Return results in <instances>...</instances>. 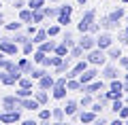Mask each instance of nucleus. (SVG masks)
I'll list each match as a JSON object with an SVG mask.
<instances>
[{"mask_svg":"<svg viewBox=\"0 0 128 125\" xmlns=\"http://www.w3.org/2000/svg\"><path fill=\"white\" fill-rule=\"evenodd\" d=\"M0 57H4V53H0Z\"/></svg>","mask_w":128,"mask_h":125,"instance_id":"57","label":"nucleus"},{"mask_svg":"<svg viewBox=\"0 0 128 125\" xmlns=\"http://www.w3.org/2000/svg\"><path fill=\"white\" fill-rule=\"evenodd\" d=\"M122 102H124V104H126V106H128V93H124V98H122Z\"/></svg>","mask_w":128,"mask_h":125,"instance_id":"51","label":"nucleus"},{"mask_svg":"<svg viewBox=\"0 0 128 125\" xmlns=\"http://www.w3.org/2000/svg\"><path fill=\"white\" fill-rule=\"evenodd\" d=\"M118 117H120L122 121H126V119H128V106H126V104H124V106L118 110Z\"/></svg>","mask_w":128,"mask_h":125,"instance_id":"46","label":"nucleus"},{"mask_svg":"<svg viewBox=\"0 0 128 125\" xmlns=\"http://www.w3.org/2000/svg\"><path fill=\"white\" fill-rule=\"evenodd\" d=\"M22 104V98H17V95H2L0 98V110H17V108H22L19 106Z\"/></svg>","mask_w":128,"mask_h":125,"instance_id":"4","label":"nucleus"},{"mask_svg":"<svg viewBox=\"0 0 128 125\" xmlns=\"http://www.w3.org/2000/svg\"><path fill=\"white\" fill-rule=\"evenodd\" d=\"M17 66H19V70H22L24 74H30L32 68H34V62L30 59V55H26V57H22V59L17 62Z\"/></svg>","mask_w":128,"mask_h":125,"instance_id":"14","label":"nucleus"},{"mask_svg":"<svg viewBox=\"0 0 128 125\" xmlns=\"http://www.w3.org/2000/svg\"><path fill=\"white\" fill-rule=\"evenodd\" d=\"M83 57L88 59V64H90V66H96V68H100L102 64H107V53H105L102 49H98V47L86 51V55H83Z\"/></svg>","mask_w":128,"mask_h":125,"instance_id":"1","label":"nucleus"},{"mask_svg":"<svg viewBox=\"0 0 128 125\" xmlns=\"http://www.w3.org/2000/svg\"><path fill=\"white\" fill-rule=\"evenodd\" d=\"M60 40H62V42H64L66 47H68V49H70L73 45H77V40H75L73 32H68V30H64V32H62V36H60Z\"/></svg>","mask_w":128,"mask_h":125,"instance_id":"22","label":"nucleus"},{"mask_svg":"<svg viewBox=\"0 0 128 125\" xmlns=\"http://www.w3.org/2000/svg\"><path fill=\"white\" fill-rule=\"evenodd\" d=\"M126 70H128V68H126Z\"/></svg>","mask_w":128,"mask_h":125,"instance_id":"61","label":"nucleus"},{"mask_svg":"<svg viewBox=\"0 0 128 125\" xmlns=\"http://www.w3.org/2000/svg\"><path fill=\"white\" fill-rule=\"evenodd\" d=\"M105 53H107V59H111V62H118L120 55H122V49H120V47H115V45H111L109 49H105Z\"/></svg>","mask_w":128,"mask_h":125,"instance_id":"18","label":"nucleus"},{"mask_svg":"<svg viewBox=\"0 0 128 125\" xmlns=\"http://www.w3.org/2000/svg\"><path fill=\"white\" fill-rule=\"evenodd\" d=\"M54 53H56V55H60V57H66V55H68V47H66V45L62 42V40H60L58 45H56Z\"/></svg>","mask_w":128,"mask_h":125,"instance_id":"33","label":"nucleus"},{"mask_svg":"<svg viewBox=\"0 0 128 125\" xmlns=\"http://www.w3.org/2000/svg\"><path fill=\"white\" fill-rule=\"evenodd\" d=\"M0 38H2V32H0Z\"/></svg>","mask_w":128,"mask_h":125,"instance_id":"59","label":"nucleus"},{"mask_svg":"<svg viewBox=\"0 0 128 125\" xmlns=\"http://www.w3.org/2000/svg\"><path fill=\"white\" fill-rule=\"evenodd\" d=\"M51 119V108H38V121H49Z\"/></svg>","mask_w":128,"mask_h":125,"instance_id":"40","label":"nucleus"},{"mask_svg":"<svg viewBox=\"0 0 128 125\" xmlns=\"http://www.w3.org/2000/svg\"><path fill=\"white\" fill-rule=\"evenodd\" d=\"M19 47H22V53H24V55H32V51L36 49V45H34L32 40H26V42L19 45Z\"/></svg>","mask_w":128,"mask_h":125,"instance_id":"34","label":"nucleus"},{"mask_svg":"<svg viewBox=\"0 0 128 125\" xmlns=\"http://www.w3.org/2000/svg\"><path fill=\"white\" fill-rule=\"evenodd\" d=\"M118 64H120V66H122V68H128V57H126V55H120Z\"/></svg>","mask_w":128,"mask_h":125,"instance_id":"50","label":"nucleus"},{"mask_svg":"<svg viewBox=\"0 0 128 125\" xmlns=\"http://www.w3.org/2000/svg\"><path fill=\"white\" fill-rule=\"evenodd\" d=\"M92 102H94V95L92 93H83L81 100H79V108H90Z\"/></svg>","mask_w":128,"mask_h":125,"instance_id":"32","label":"nucleus"},{"mask_svg":"<svg viewBox=\"0 0 128 125\" xmlns=\"http://www.w3.org/2000/svg\"><path fill=\"white\" fill-rule=\"evenodd\" d=\"M109 91H113V93H118V95H122V98H124L122 81H120V79H111V81H109Z\"/></svg>","mask_w":128,"mask_h":125,"instance_id":"23","label":"nucleus"},{"mask_svg":"<svg viewBox=\"0 0 128 125\" xmlns=\"http://www.w3.org/2000/svg\"><path fill=\"white\" fill-rule=\"evenodd\" d=\"M113 42H115V38L111 36V32L105 30V32H98V34H96V47H98V49L105 51V49H109Z\"/></svg>","mask_w":128,"mask_h":125,"instance_id":"5","label":"nucleus"},{"mask_svg":"<svg viewBox=\"0 0 128 125\" xmlns=\"http://www.w3.org/2000/svg\"><path fill=\"white\" fill-rule=\"evenodd\" d=\"M62 110H64V117H73L75 112L79 110V102H75V100H66V98H64V106H62Z\"/></svg>","mask_w":128,"mask_h":125,"instance_id":"11","label":"nucleus"},{"mask_svg":"<svg viewBox=\"0 0 128 125\" xmlns=\"http://www.w3.org/2000/svg\"><path fill=\"white\" fill-rule=\"evenodd\" d=\"M11 40H13L15 45H24V42H26V40H30V36H28L26 32L17 30V32H13V36H11Z\"/></svg>","mask_w":128,"mask_h":125,"instance_id":"24","label":"nucleus"},{"mask_svg":"<svg viewBox=\"0 0 128 125\" xmlns=\"http://www.w3.org/2000/svg\"><path fill=\"white\" fill-rule=\"evenodd\" d=\"M51 119H54V121H58V123H62V121H64V110H62V106L51 108Z\"/></svg>","mask_w":128,"mask_h":125,"instance_id":"35","label":"nucleus"},{"mask_svg":"<svg viewBox=\"0 0 128 125\" xmlns=\"http://www.w3.org/2000/svg\"><path fill=\"white\" fill-rule=\"evenodd\" d=\"M36 83H38V89H45V91H49L51 87H54L56 79H54V74H49V72H47V74H45V76H41V79H38Z\"/></svg>","mask_w":128,"mask_h":125,"instance_id":"13","label":"nucleus"},{"mask_svg":"<svg viewBox=\"0 0 128 125\" xmlns=\"http://www.w3.org/2000/svg\"><path fill=\"white\" fill-rule=\"evenodd\" d=\"M68 55H70L73 59H83V55H86V51H83V49H81L79 45H73V47L68 49Z\"/></svg>","mask_w":128,"mask_h":125,"instance_id":"26","label":"nucleus"},{"mask_svg":"<svg viewBox=\"0 0 128 125\" xmlns=\"http://www.w3.org/2000/svg\"><path fill=\"white\" fill-rule=\"evenodd\" d=\"M2 28H4L6 32H17V30H22V28H24V23H22V21H19V19H17V21L4 23V26H2Z\"/></svg>","mask_w":128,"mask_h":125,"instance_id":"36","label":"nucleus"},{"mask_svg":"<svg viewBox=\"0 0 128 125\" xmlns=\"http://www.w3.org/2000/svg\"><path fill=\"white\" fill-rule=\"evenodd\" d=\"M47 72H49V68H45V66H34V68H32V72H30L28 76H32V81H38L41 76H45Z\"/></svg>","mask_w":128,"mask_h":125,"instance_id":"21","label":"nucleus"},{"mask_svg":"<svg viewBox=\"0 0 128 125\" xmlns=\"http://www.w3.org/2000/svg\"><path fill=\"white\" fill-rule=\"evenodd\" d=\"M77 2H79V4H81V6H83V4H86V2H88V0H77Z\"/></svg>","mask_w":128,"mask_h":125,"instance_id":"53","label":"nucleus"},{"mask_svg":"<svg viewBox=\"0 0 128 125\" xmlns=\"http://www.w3.org/2000/svg\"><path fill=\"white\" fill-rule=\"evenodd\" d=\"M92 21H96V11L94 9H86L83 15H81V19H79V23H77V32L79 34L88 32V28L92 26Z\"/></svg>","mask_w":128,"mask_h":125,"instance_id":"2","label":"nucleus"},{"mask_svg":"<svg viewBox=\"0 0 128 125\" xmlns=\"http://www.w3.org/2000/svg\"><path fill=\"white\" fill-rule=\"evenodd\" d=\"M96 76H98V68H96V66H88L86 70H83L81 74L77 76V81L81 83V85H86V83H90V81H94Z\"/></svg>","mask_w":128,"mask_h":125,"instance_id":"8","label":"nucleus"},{"mask_svg":"<svg viewBox=\"0 0 128 125\" xmlns=\"http://www.w3.org/2000/svg\"><path fill=\"white\" fill-rule=\"evenodd\" d=\"M56 45H58V40H51V38H45L43 42H38L36 45V49L38 51H43V53H54V49H56Z\"/></svg>","mask_w":128,"mask_h":125,"instance_id":"12","label":"nucleus"},{"mask_svg":"<svg viewBox=\"0 0 128 125\" xmlns=\"http://www.w3.org/2000/svg\"><path fill=\"white\" fill-rule=\"evenodd\" d=\"M100 68H102V70H98V74H100V79H105V81L118 79V68H115V64L107 62V64H102Z\"/></svg>","mask_w":128,"mask_h":125,"instance_id":"7","label":"nucleus"},{"mask_svg":"<svg viewBox=\"0 0 128 125\" xmlns=\"http://www.w3.org/2000/svg\"><path fill=\"white\" fill-rule=\"evenodd\" d=\"M56 19H58V26H60V28H66V26L70 23V15H58Z\"/></svg>","mask_w":128,"mask_h":125,"instance_id":"43","label":"nucleus"},{"mask_svg":"<svg viewBox=\"0 0 128 125\" xmlns=\"http://www.w3.org/2000/svg\"><path fill=\"white\" fill-rule=\"evenodd\" d=\"M98 23H100V28H102V30H107V32L118 30V26H115V23H111V19L107 17V15H105V17H100V21H98Z\"/></svg>","mask_w":128,"mask_h":125,"instance_id":"30","label":"nucleus"},{"mask_svg":"<svg viewBox=\"0 0 128 125\" xmlns=\"http://www.w3.org/2000/svg\"><path fill=\"white\" fill-rule=\"evenodd\" d=\"M19 106L26 108V110H32V112H34V110H38V108H41V104H38L36 100L30 95V98H22V104H19Z\"/></svg>","mask_w":128,"mask_h":125,"instance_id":"16","label":"nucleus"},{"mask_svg":"<svg viewBox=\"0 0 128 125\" xmlns=\"http://www.w3.org/2000/svg\"><path fill=\"white\" fill-rule=\"evenodd\" d=\"M11 4H13V9H24V6H26V0H11Z\"/></svg>","mask_w":128,"mask_h":125,"instance_id":"48","label":"nucleus"},{"mask_svg":"<svg viewBox=\"0 0 128 125\" xmlns=\"http://www.w3.org/2000/svg\"><path fill=\"white\" fill-rule=\"evenodd\" d=\"M77 45L81 47L83 51H90V49H94V47H96V36L90 34V32H83L81 38L77 40Z\"/></svg>","mask_w":128,"mask_h":125,"instance_id":"6","label":"nucleus"},{"mask_svg":"<svg viewBox=\"0 0 128 125\" xmlns=\"http://www.w3.org/2000/svg\"><path fill=\"white\" fill-rule=\"evenodd\" d=\"M124 15H126V11H124L122 6H118V9H113V11H111L109 15H107V17L111 19V23H115V26L120 28V21L124 19Z\"/></svg>","mask_w":128,"mask_h":125,"instance_id":"15","label":"nucleus"},{"mask_svg":"<svg viewBox=\"0 0 128 125\" xmlns=\"http://www.w3.org/2000/svg\"><path fill=\"white\" fill-rule=\"evenodd\" d=\"M66 89L68 91H79L81 89V83L77 79H66Z\"/></svg>","mask_w":128,"mask_h":125,"instance_id":"37","label":"nucleus"},{"mask_svg":"<svg viewBox=\"0 0 128 125\" xmlns=\"http://www.w3.org/2000/svg\"><path fill=\"white\" fill-rule=\"evenodd\" d=\"M45 38H49V36H47V30H45V28H38V30H36L34 34L30 36V40L34 42V45H38V42H43Z\"/></svg>","mask_w":128,"mask_h":125,"instance_id":"20","label":"nucleus"},{"mask_svg":"<svg viewBox=\"0 0 128 125\" xmlns=\"http://www.w3.org/2000/svg\"><path fill=\"white\" fill-rule=\"evenodd\" d=\"M124 19H126V23H128V15H124Z\"/></svg>","mask_w":128,"mask_h":125,"instance_id":"55","label":"nucleus"},{"mask_svg":"<svg viewBox=\"0 0 128 125\" xmlns=\"http://www.w3.org/2000/svg\"><path fill=\"white\" fill-rule=\"evenodd\" d=\"M109 106H111V110H113V112H118L120 108L124 106V102H122V98H118V100H111V104H109Z\"/></svg>","mask_w":128,"mask_h":125,"instance_id":"44","label":"nucleus"},{"mask_svg":"<svg viewBox=\"0 0 128 125\" xmlns=\"http://www.w3.org/2000/svg\"><path fill=\"white\" fill-rule=\"evenodd\" d=\"M45 57H47V53H43V51H38V49H34V51H32V62L36 64V66H43Z\"/></svg>","mask_w":128,"mask_h":125,"instance_id":"28","label":"nucleus"},{"mask_svg":"<svg viewBox=\"0 0 128 125\" xmlns=\"http://www.w3.org/2000/svg\"><path fill=\"white\" fill-rule=\"evenodd\" d=\"M45 30H47V36H49V38H56V36L60 34V26L58 23H51V26L45 28Z\"/></svg>","mask_w":128,"mask_h":125,"instance_id":"42","label":"nucleus"},{"mask_svg":"<svg viewBox=\"0 0 128 125\" xmlns=\"http://www.w3.org/2000/svg\"><path fill=\"white\" fill-rule=\"evenodd\" d=\"M32 98L36 100V102L41 104V106H47V104H49V91L38 89V91H34V93H32Z\"/></svg>","mask_w":128,"mask_h":125,"instance_id":"17","label":"nucleus"},{"mask_svg":"<svg viewBox=\"0 0 128 125\" xmlns=\"http://www.w3.org/2000/svg\"><path fill=\"white\" fill-rule=\"evenodd\" d=\"M0 6H2V0H0Z\"/></svg>","mask_w":128,"mask_h":125,"instance_id":"58","label":"nucleus"},{"mask_svg":"<svg viewBox=\"0 0 128 125\" xmlns=\"http://www.w3.org/2000/svg\"><path fill=\"white\" fill-rule=\"evenodd\" d=\"M45 21V13H43V9H34L32 11V23L34 26H38V23Z\"/></svg>","mask_w":128,"mask_h":125,"instance_id":"27","label":"nucleus"},{"mask_svg":"<svg viewBox=\"0 0 128 125\" xmlns=\"http://www.w3.org/2000/svg\"><path fill=\"white\" fill-rule=\"evenodd\" d=\"M122 2H124V4H126V6H128V0H122Z\"/></svg>","mask_w":128,"mask_h":125,"instance_id":"54","label":"nucleus"},{"mask_svg":"<svg viewBox=\"0 0 128 125\" xmlns=\"http://www.w3.org/2000/svg\"><path fill=\"white\" fill-rule=\"evenodd\" d=\"M43 13H45V19H56L58 17V6H43Z\"/></svg>","mask_w":128,"mask_h":125,"instance_id":"31","label":"nucleus"},{"mask_svg":"<svg viewBox=\"0 0 128 125\" xmlns=\"http://www.w3.org/2000/svg\"><path fill=\"white\" fill-rule=\"evenodd\" d=\"M17 19L22 23H32V9H28V6H24V9H19V15Z\"/></svg>","mask_w":128,"mask_h":125,"instance_id":"19","label":"nucleus"},{"mask_svg":"<svg viewBox=\"0 0 128 125\" xmlns=\"http://www.w3.org/2000/svg\"><path fill=\"white\" fill-rule=\"evenodd\" d=\"M118 42L120 45H128V34L126 32H118Z\"/></svg>","mask_w":128,"mask_h":125,"instance_id":"47","label":"nucleus"},{"mask_svg":"<svg viewBox=\"0 0 128 125\" xmlns=\"http://www.w3.org/2000/svg\"><path fill=\"white\" fill-rule=\"evenodd\" d=\"M49 91H51V98H54V100H64L66 93H68V89H66L64 83H54V87H51Z\"/></svg>","mask_w":128,"mask_h":125,"instance_id":"10","label":"nucleus"},{"mask_svg":"<svg viewBox=\"0 0 128 125\" xmlns=\"http://www.w3.org/2000/svg\"><path fill=\"white\" fill-rule=\"evenodd\" d=\"M32 93H34V91H32L30 87H17V91H15V95H17V98H30Z\"/></svg>","mask_w":128,"mask_h":125,"instance_id":"39","label":"nucleus"},{"mask_svg":"<svg viewBox=\"0 0 128 125\" xmlns=\"http://www.w3.org/2000/svg\"><path fill=\"white\" fill-rule=\"evenodd\" d=\"M58 15H73V6L68 2H64V4L58 6Z\"/></svg>","mask_w":128,"mask_h":125,"instance_id":"41","label":"nucleus"},{"mask_svg":"<svg viewBox=\"0 0 128 125\" xmlns=\"http://www.w3.org/2000/svg\"><path fill=\"white\" fill-rule=\"evenodd\" d=\"M17 87H34V81H32V76H28V74H22L19 76V81H17Z\"/></svg>","mask_w":128,"mask_h":125,"instance_id":"29","label":"nucleus"},{"mask_svg":"<svg viewBox=\"0 0 128 125\" xmlns=\"http://www.w3.org/2000/svg\"><path fill=\"white\" fill-rule=\"evenodd\" d=\"M49 2H60V0H49Z\"/></svg>","mask_w":128,"mask_h":125,"instance_id":"56","label":"nucleus"},{"mask_svg":"<svg viewBox=\"0 0 128 125\" xmlns=\"http://www.w3.org/2000/svg\"><path fill=\"white\" fill-rule=\"evenodd\" d=\"M88 32L96 36V34H98V32H100V23H98V21H92V26L88 28Z\"/></svg>","mask_w":128,"mask_h":125,"instance_id":"45","label":"nucleus"},{"mask_svg":"<svg viewBox=\"0 0 128 125\" xmlns=\"http://www.w3.org/2000/svg\"><path fill=\"white\" fill-rule=\"evenodd\" d=\"M36 30H38V26H34V23H28V28H26V34H28V36H32Z\"/></svg>","mask_w":128,"mask_h":125,"instance_id":"49","label":"nucleus"},{"mask_svg":"<svg viewBox=\"0 0 128 125\" xmlns=\"http://www.w3.org/2000/svg\"><path fill=\"white\" fill-rule=\"evenodd\" d=\"M2 26H4V15L0 13V28H2Z\"/></svg>","mask_w":128,"mask_h":125,"instance_id":"52","label":"nucleus"},{"mask_svg":"<svg viewBox=\"0 0 128 125\" xmlns=\"http://www.w3.org/2000/svg\"><path fill=\"white\" fill-rule=\"evenodd\" d=\"M22 121L19 110H0V123H17Z\"/></svg>","mask_w":128,"mask_h":125,"instance_id":"9","label":"nucleus"},{"mask_svg":"<svg viewBox=\"0 0 128 125\" xmlns=\"http://www.w3.org/2000/svg\"><path fill=\"white\" fill-rule=\"evenodd\" d=\"M17 66V62H13V59H9V55H4V57H0V70H13V68Z\"/></svg>","mask_w":128,"mask_h":125,"instance_id":"25","label":"nucleus"},{"mask_svg":"<svg viewBox=\"0 0 128 125\" xmlns=\"http://www.w3.org/2000/svg\"><path fill=\"white\" fill-rule=\"evenodd\" d=\"M45 2H47V0H26V6L34 11V9H43V6H45Z\"/></svg>","mask_w":128,"mask_h":125,"instance_id":"38","label":"nucleus"},{"mask_svg":"<svg viewBox=\"0 0 128 125\" xmlns=\"http://www.w3.org/2000/svg\"><path fill=\"white\" fill-rule=\"evenodd\" d=\"M6 2H11V0H6Z\"/></svg>","mask_w":128,"mask_h":125,"instance_id":"60","label":"nucleus"},{"mask_svg":"<svg viewBox=\"0 0 128 125\" xmlns=\"http://www.w3.org/2000/svg\"><path fill=\"white\" fill-rule=\"evenodd\" d=\"M0 53L13 57V55L19 53V45H15L13 40H11V36H2V38H0Z\"/></svg>","mask_w":128,"mask_h":125,"instance_id":"3","label":"nucleus"}]
</instances>
